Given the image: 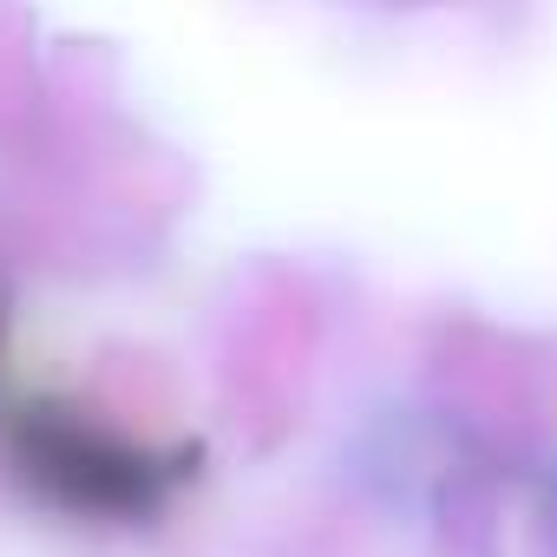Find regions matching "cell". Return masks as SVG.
<instances>
[{
    "instance_id": "1",
    "label": "cell",
    "mask_w": 557,
    "mask_h": 557,
    "mask_svg": "<svg viewBox=\"0 0 557 557\" xmlns=\"http://www.w3.org/2000/svg\"><path fill=\"white\" fill-rule=\"evenodd\" d=\"M21 459L40 485H53L79 511H145L158 492V466L132 440H119L79 413H27Z\"/></svg>"
},
{
    "instance_id": "2",
    "label": "cell",
    "mask_w": 557,
    "mask_h": 557,
    "mask_svg": "<svg viewBox=\"0 0 557 557\" xmlns=\"http://www.w3.org/2000/svg\"><path fill=\"white\" fill-rule=\"evenodd\" d=\"M544 550L557 557V466L544 472Z\"/></svg>"
}]
</instances>
